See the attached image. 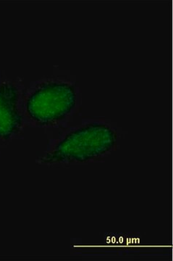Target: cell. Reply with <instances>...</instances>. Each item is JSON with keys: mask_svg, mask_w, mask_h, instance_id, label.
<instances>
[{"mask_svg": "<svg viewBox=\"0 0 173 261\" xmlns=\"http://www.w3.org/2000/svg\"><path fill=\"white\" fill-rule=\"evenodd\" d=\"M116 141L117 135L110 127L90 123L68 134L41 161L48 164L87 162L112 150Z\"/></svg>", "mask_w": 173, "mask_h": 261, "instance_id": "obj_1", "label": "cell"}, {"mask_svg": "<svg viewBox=\"0 0 173 261\" xmlns=\"http://www.w3.org/2000/svg\"><path fill=\"white\" fill-rule=\"evenodd\" d=\"M76 104V92L71 84H43L31 94L26 102L29 117L39 124L49 125L66 118Z\"/></svg>", "mask_w": 173, "mask_h": 261, "instance_id": "obj_2", "label": "cell"}, {"mask_svg": "<svg viewBox=\"0 0 173 261\" xmlns=\"http://www.w3.org/2000/svg\"><path fill=\"white\" fill-rule=\"evenodd\" d=\"M18 99V91L14 85H0V139L8 140L20 129L22 116L19 111Z\"/></svg>", "mask_w": 173, "mask_h": 261, "instance_id": "obj_3", "label": "cell"}]
</instances>
